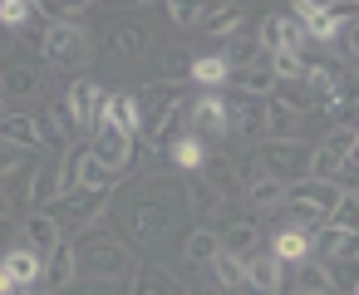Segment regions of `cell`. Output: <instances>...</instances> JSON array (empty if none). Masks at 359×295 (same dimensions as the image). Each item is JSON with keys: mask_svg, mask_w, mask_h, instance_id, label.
Returning a JSON list of instances; mask_svg holds the SVG:
<instances>
[{"mask_svg": "<svg viewBox=\"0 0 359 295\" xmlns=\"http://www.w3.org/2000/svg\"><path fill=\"white\" fill-rule=\"evenodd\" d=\"M295 295H300V290H295Z\"/></svg>", "mask_w": 359, "mask_h": 295, "instance_id": "53", "label": "cell"}, {"mask_svg": "<svg viewBox=\"0 0 359 295\" xmlns=\"http://www.w3.org/2000/svg\"><path fill=\"white\" fill-rule=\"evenodd\" d=\"M256 163H261V172L280 177V182H300V177H305V167H310V148H305L300 138H285V143L266 138V143H261V153H256Z\"/></svg>", "mask_w": 359, "mask_h": 295, "instance_id": "4", "label": "cell"}, {"mask_svg": "<svg viewBox=\"0 0 359 295\" xmlns=\"http://www.w3.org/2000/svg\"><path fill=\"white\" fill-rule=\"evenodd\" d=\"M0 295H20V290H15V280H11L6 270H0Z\"/></svg>", "mask_w": 359, "mask_h": 295, "instance_id": "48", "label": "cell"}, {"mask_svg": "<svg viewBox=\"0 0 359 295\" xmlns=\"http://www.w3.org/2000/svg\"><path fill=\"white\" fill-rule=\"evenodd\" d=\"M295 20H300L305 40H334V35L349 25V20L334 15V6H315V0H300V6H295Z\"/></svg>", "mask_w": 359, "mask_h": 295, "instance_id": "9", "label": "cell"}, {"mask_svg": "<svg viewBox=\"0 0 359 295\" xmlns=\"http://www.w3.org/2000/svg\"><path fill=\"white\" fill-rule=\"evenodd\" d=\"M40 55H45L50 69H60V74H79V69L89 64V40H84L79 25H50L45 40H40Z\"/></svg>", "mask_w": 359, "mask_h": 295, "instance_id": "3", "label": "cell"}, {"mask_svg": "<svg viewBox=\"0 0 359 295\" xmlns=\"http://www.w3.org/2000/svg\"><path fill=\"white\" fill-rule=\"evenodd\" d=\"M35 133H40V143H45V148L65 153V148H69V133H74V118H69V109H65V104H50V109L35 118Z\"/></svg>", "mask_w": 359, "mask_h": 295, "instance_id": "15", "label": "cell"}, {"mask_svg": "<svg viewBox=\"0 0 359 295\" xmlns=\"http://www.w3.org/2000/svg\"><path fill=\"white\" fill-rule=\"evenodd\" d=\"M15 167H20V148L0 143V177H6V172H15Z\"/></svg>", "mask_w": 359, "mask_h": 295, "instance_id": "46", "label": "cell"}, {"mask_svg": "<svg viewBox=\"0 0 359 295\" xmlns=\"http://www.w3.org/2000/svg\"><path fill=\"white\" fill-rule=\"evenodd\" d=\"M330 148H334L339 158H354V148H359V133H354V128H339V133L330 138Z\"/></svg>", "mask_w": 359, "mask_h": 295, "instance_id": "44", "label": "cell"}, {"mask_svg": "<svg viewBox=\"0 0 359 295\" xmlns=\"http://www.w3.org/2000/svg\"><path fill=\"white\" fill-rule=\"evenodd\" d=\"M65 295H123V280H74Z\"/></svg>", "mask_w": 359, "mask_h": 295, "instance_id": "42", "label": "cell"}, {"mask_svg": "<svg viewBox=\"0 0 359 295\" xmlns=\"http://www.w3.org/2000/svg\"><path fill=\"white\" fill-rule=\"evenodd\" d=\"M197 25L212 30V35H236V30L246 25V11H241V6H202V11H197Z\"/></svg>", "mask_w": 359, "mask_h": 295, "instance_id": "22", "label": "cell"}, {"mask_svg": "<svg viewBox=\"0 0 359 295\" xmlns=\"http://www.w3.org/2000/svg\"><path fill=\"white\" fill-rule=\"evenodd\" d=\"M163 148H168V163H172L177 172H187V177H192V172H202V163H207V153H212L197 133H168V138H163Z\"/></svg>", "mask_w": 359, "mask_h": 295, "instance_id": "11", "label": "cell"}, {"mask_svg": "<svg viewBox=\"0 0 359 295\" xmlns=\"http://www.w3.org/2000/svg\"><path fill=\"white\" fill-rule=\"evenodd\" d=\"M0 270L15 280V290H40V275H45V256L30 251V246H11L0 256Z\"/></svg>", "mask_w": 359, "mask_h": 295, "instance_id": "8", "label": "cell"}, {"mask_svg": "<svg viewBox=\"0 0 359 295\" xmlns=\"http://www.w3.org/2000/svg\"><path fill=\"white\" fill-rule=\"evenodd\" d=\"M104 118L118 128V133H138V99L133 94H109V104H104Z\"/></svg>", "mask_w": 359, "mask_h": 295, "instance_id": "28", "label": "cell"}, {"mask_svg": "<svg viewBox=\"0 0 359 295\" xmlns=\"http://www.w3.org/2000/svg\"><path fill=\"white\" fill-rule=\"evenodd\" d=\"M187 295H226V290H217V285H187Z\"/></svg>", "mask_w": 359, "mask_h": 295, "instance_id": "47", "label": "cell"}, {"mask_svg": "<svg viewBox=\"0 0 359 295\" xmlns=\"http://www.w3.org/2000/svg\"><path fill=\"white\" fill-rule=\"evenodd\" d=\"M172 217H177V187L163 182V177H148L123 202V226H128L133 241H163L172 231Z\"/></svg>", "mask_w": 359, "mask_h": 295, "instance_id": "2", "label": "cell"}, {"mask_svg": "<svg viewBox=\"0 0 359 295\" xmlns=\"http://www.w3.org/2000/svg\"><path fill=\"white\" fill-rule=\"evenodd\" d=\"M271 104H280V109H290V114H305V109H310V89H305V84H280V79H276Z\"/></svg>", "mask_w": 359, "mask_h": 295, "instance_id": "38", "label": "cell"}, {"mask_svg": "<svg viewBox=\"0 0 359 295\" xmlns=\"http://www.w3.org/2000/svg\"><path fill=\"white\" fill-rule=\"evenodd\" d=\"M202 167H207L202 177H207V182L222 192V202H226V197L241 187V167H236V158H226V153H207V163H202Z\"/></svg>", "mask_w": 359, "mask_h": 295, "instance_id": "19", "label": "cell"}, {"mask_svg": "<svg viewBox=\"0 0 359 295\" xmlns=\"http://www.w3.org/2000/svg\"><path fill=\"white\" fill-rule=\"evenodd\" d=\"M0 143H11V148H40L35 118H25V114H6V118H0Z\"/></svg>", "mask_w": 359, "mask_h": 295, "instance_id": "31", "label": "cell"}, {"mask_svg": "<svg viewBox=\"0 0 359 295\" xmlns=\"http://www.w3.org/2000/svg\"><path fill=\"white\" fill-rule=\"evenodd\" d=\"M0 118H6V104H0Z\"/></svg>", "mask_w": 359, "mask_h": 295, "instance_id": "52", "label": "cell"}, {"mask_svg": "<svg viewBox=\"0 0 359 295\" xmlns=\"http://www.w3.org/2000/svg\"><path fill=\"white\" fill-rule=\"evenodd\" d=\"M55 202H60V167H35V172H30V197H25V207L50 212Z\"/></svg>", "mask_w": 359, "mask_h": 295, "instance_id": "23", "label": "cell"}, {"mask_svg": "<svg viewBox=\"0 0 359 295\" xmlns=\"http://www.w3.org/2000/svg\"><path fill=\"white\" fill-rule=\"evenodd\" d=\"M339 172H344V158H339L330 143L310 148V167H305V177H315V182H334V187H339Z\"/></svg>", "mask_w": 359, "mask_h": 295, "instance_id": "29", "label": "cell"}, {"mask_svg": "<svg viewBox=\"0 0 359 295\" xmlns=\"http://www.w3.org/2000/svg\"><path fill=\"white\" fill-rule=\"evenodd\" d=\"M6 50H11V35H6V30H0V55H6Z\"/></svg>", "mask_w": 359, "mask_h": 295, "instance_id": "49", "label": "cell"}, {"mask_svg": "<svg viewBox=\"0 0 359 295\" xmlns=\"http://www.w3.org/2000/svg\"><path fill=\"white\" fill-rule=\"evenodd\" d=\"M187 79H192V84H202V89H222V84L231 79V69H226V60H222V55H197V60L187 64Z\"/></svg>", "mask_w": 359, "mask_h": 295, "instance_id": "26", "label": "cell"}, {"mask_svg": "<svg viewBox=\"0 0 359 295\" xmlns=\"http://www.w3.org/2000/svg\"><path fill=\"white\" fill-rule=\"evenodd\" d=\"M182 192H187V207H192L197 217H212V212L222 207V192H217V187L202 177V172H192V177L182 182Z\"/></svg>", "mask_w": 359, "mask_h": 295, "instance_id": "30", "label": "cell"}, {"mask_svg": "<svg viewBox=\"0 0 359 295\" xmlns=\"http://www.w3.org/2000/svg\"><path fill=\"white\" fill-rule=\"evenodd\" d=\"M15 241H20V231H15V217H11V212H0V246L11 251Z\"/></svg>", "mask_w": 359, "mask_h": 295, "instance_id": "45", "label": "cell"}, {"mask_svg": "<svg viewBox=\"0 0 359 295\" xmlns=\"http://www.w3.org/2000/svg\"><path fill=\"white\" fill-rule=\"evenodd\" d=\"M320 123H334V128H354V94L325 99V109H320Z\"/></svg>", "mask_w": 359, "mask_h": 295, "instance_id": "39", "label": "cell"}, {"mask_svg": "<svg viewBox=\"0 0 359 295\" xmlns=\"http://www.w3.org/2000/svg\"><path fill=\"white\" fill-rule=\"evenodd\" d=\"M295 128H300V114H290V109H280V104L266 99V138L285 143V138H295Z\"/></svg>", "mask_w": 359, "mask_h": 295, "instance_id": "35", "label": "cell"}, {"mask_svg": "<svg viewBox=\"0 0 359 295\" xmlns=\"http://www.w3.org/2000/svg\"><path fill=\"white\" fill-rule=\"evenodd\" d=\"M163 11H168V20H172L177 30H187V25H197V11H202V6H187V0H168Z\"/></svg>", "mask_w": 359, "mask_h": 295, "instance_id": "43", "label": "cell"}, {"mask_svg": "<svg viewBox=\"0 0 359 295\" xmlns=\"http://www.w3.org/2000/svg\"><path fill=\"white\" fill-rule=\"evenodd\" d=\"M20 295H55V290H20Z\"/></svg>", "mask_w": 359, "mask_h": 295, "instance_id": "50", "label": "cell"}, {"mask_svg": "<svg viewBox=\"0 0 359 295\" xmlns=\"http://www.w3.org/2000/svg\"><path fill=\"white\" fill-rule=\"evenodd\" d=\"M222 60H226V69H251V64H261V45L256 40H236Z\"/></svg>", "mask_w": 359, "mask_h": 295, "instance_id": "41", "label": "cell"}, {"mask_svg": "<svg viewBox=\"0 0 359 295\" xmlns=\"http://www.w3.org/2000/svg\"><path fill=\"white\" fill-rule=\"evenodd\" d=\"M148 45H153V35H148V25H138V20H118V25L109 30V50H114L118 60H143Z\"/></svg>", "mask_w": 359, "mask_h": 295, "instance_id": "14", "label": "cell"}, {"mask_svg": "<svg viewBox=\"0 0 359 295\" xmlns=\"http://www.w3.org/2000/svg\"><path fill=\"white\" fill-rule=\"evenodd\" d=\"M0 94H6V99H30V94H40V69H30V64H6V69H0Z\"/></svg>", "mask_w": 359, "mask_h": 295, "instance_id": "25", "label": "cell"}, {"mask_svg": "<svg viewBox=\"0 0 359 295\" xmlns=\"http://www.w3.org/2000/svg\"><path fill=\"white\" fill-rule=\"evenodd\" d=\"M35 20V0H0V30H25Z\"/></svg>", "mask_w": 359, "mask_h": 295, "instance_id": "37", "label": "cell"}, {"mask_svg": "<svg viewBox=\"0 0 359 295\" xmlns=\"http://www.w3.org/2000/svg\"><path fill=\"white\" fill-rule=\"evenodd\" d=\"M30 172H35V167H15V172L0 177V197H6V207H15V202L30 197Z\"/></svg>", "mask_w": 359, "mask_h": 295, "instance_id": "40", "label": "cell"}, {"mask_svg": "<svg viewBox=\"0 0 359 295\" xmlns=\"http://www.w3.org/2000/svg\"><path fill=\"white\" fill-rule=\"evenodd\" d=\"M231 79H236V89H241L246 99H271V89H276V74H271L266 64H251V69H236Z\"/></svg>", "mask_w": 359, "mask_h": 295, "instance_id": "33", "label": "cell"}, {"mask_svg": "<svg viewBox=\"0 0 359 295\" xmlns=\"http://www.w3.org/2000/svg\"><path fill=\"white\" fill-rule=\"evenodd\" d=\"M217 251H222V246H217V231H207V226H197V231L187 236V246H182V256H187L192 266H212Z\"/></svg>", "mask_w": 359, "mask_h": 295, "instance_id": "36", "label": "cell"}, {"mask_svg": "<svg viewBox=\"0 0 359 295\" xmlns=\"http://www.w3.org/2000/svg\"><path fill=\"white\" fill-rule=\"evenodd\" d=\"M266 256H276L280 266H300V261H310V236L300 231V226H280L276 236H271V251Z\"/></svg>", "mask_w": 359, "mask_h": 295, "instance_id": "17", "label": "cell"}, {"mask_svg": "<svg viewBox=\"0 0 359 295\" xmlns=\"http://www.w3.org/2000/svg\"><path fill=\"white\" fill-rule=\"evenodd\" d=\"M89 153H94V163L109 167L114 177H128V167H133V138L118 133L109 118L94 123V143H89Z\"/></svg>", "mask_w": 359, "mask_h": 295, "instance_id": "5", "label": "cell"}, {"mask_svg": "<svg viewBox=\"0 0 359 295\" xmlns=\"http://www.w3.org/2000/svg\"><path fill=\"white\" fill-rule=\"evenodd\" d=\"M69 251H74V280H128L133 275V256L114 236L109 217H99L94 226H84L69 241Z\"/></svg>", "mask_w": 359, "mask_h": 295, "instance_id": "1", "label": "cell"}, {"mask_svg": "<svg viewBox=\"0 0 359 295\" xmlns=\"http://www.w3.org/2000/svg\"><path fill=\"white\" fill-rule=\"evenodd\" d=\"M123 295H177V280H172V270H163V266H143Z\"/></svg>", "mask_w": 359, "mask_h": 295, "instance_id": "27", "label": "cell"}, {"mask_svg": "<svg viewBox=\"0 0 359 295\" xmlns=\"http://www.w3.org/2000/svg\"><path fill=\"white\" fill-rule=\"evenodd\" d=\"M246 285H256V295H280V261L276 256H246Z\"/></svg>", "mask_w": 359, "mask_h": 295, "instance_id": "21", "label": "cell"}, {"mask_svg": "<svg viewBox=\"0 0 359 295\" xmlns=\"http://www.w3.org/2000/svg\"><path fill=\"white\" fill-rule=\"evenodd\" d=\"M212 280H217V290H241V285H246V261L217 251V256H212Z\"/></svg>", "mask_w": 359, "mask_h": 295, "instance_id": "34", "label": "cell"}, {"mask_svg": "<svg viewBox=\"0 0 359 295\" xmlns=\"http://www.w3.org/2000/svg\"><path fill=\"white\" fill-rule=\"evenodd\" d=\"M217 246H222L226 256H236V261L256 256V246H261V236H256V221H231V226L217 236Z\"/></svg>", "mask_w": 359, "mask_h": 295, "instance_id": "24", "label": "cell"}, {"mask_svg": "<svg viewBox=\"0 0 359 295\" xmlns=\"http://www.w3.org/2000/svg\"><path fill=\"white\" fill-rule=\"evenodd\" d=\"M295 290H300V295H334L325 261H300V266H295Z\"/></svg>", "mask_w": 359, "mask_h": 295, "instance_id": "32", "label": "cell"}, {"mask_svg": "<svg viewBox=\"0 0 359 295\" xmlns=\"http://www.w3.org/2000/svg\"><path fill=\"white\" fill-rule=\"evenodd\" d=\"M104 104H109V94H99L94 79H74L69 94H65V109H69L74 128H89V133H94V123L104 118Z\"/></svg>", "mask_w": 359, "mask_h": 295, "instance_id": "7", "label": "cell"}, {"mask_svg": "<svg viewBox=\"0 0 359 295\" xmlns=\"http://www.w3.org/2000/svg\"><path fill=\"white\" fill-rule=\"evenodd\" d=\"M192 133L207 143V138H222L226 133V99H217V94H202V99H192Z\"/></svg>", "mask_w": 359, "mask_h": 295, "instance_id": "12", "label": "cell"}, {"mask_svg": "<svg viewBox=\"0 0 359 295\" xmlns=\"http://www.w3.org/2000/svg\"><path fill=\"white\" fill-rule=\"evenodd\" d=\"M74 285V251H69V241L65 246H55L50 256H45V275H40V290H69Z\"/></svg>", "mask_w": 359, "mask_h": 295, "instance_id": "18", "label": "cell"}, {"mask_svg": "<svg viewBox=\"0 0 359 295\" xmlns=\"http://www.w3.org/2000/svg\"><path fill=\"white\" fill-rule=\"evenodd\" d=\"M246 202L256 212H280L285 207V182L271 177V172H256V177H246Z\"/></svg>", "mask_w": 359, "mask_h": 295, "instance_id": "16", "label": "cell"}, {"mask_svg": "<svg viewBox=\"0 0 359 295\" xmlns=\"http://www.w3.org/2000/svg\"><path fill=\"white\" fill-rule=\"evenodd\" d=\"M354 246H359V231H344V226H320L310 251L325 256V266H339V261H354Z\"/></svg>", "mask_w": 359, "mask_h": 295, "instance_id": "13", "label": "cell"}, {"mask_svg": "<svg viewBox=\"0 0 359 295\" xmlns=\"http://www.w3.org/2000/svg\"><path fill=\"white\" fill-rule=\"evenodd\" d=\"M25 241H30V251H40V256H50L55 246H65V236H60V226H55L50 212H30V217H25Z\"/></svg>", "mask_w": 359, "mask_h": 295, "instance_id": "20", "label": "cell"}, {"mask_svg": "<svg viewBox=\"0 0 359 295\" xmlns=\"http://www.w3.org/2000/svg\"><path fill=\"white\" fill-rule=\"evenodd\" d=\"M226 133H241V138H266V99H236L226 104Z\"/></svg>", "mask_w": 359, "mask_h": 295, "instance_id": "10", "label": "cell"}, {"mask_svg": "<svg viewBox=\"0 0 359 295\" xmlns=\"http://www.w3.org/2000/svg\"><path fill=\"white\" fill-rule=\"evenodd\" d=\"M104 197H109V192H69V197H60V202L50 207L60 236H65V231H84V226H94V221L104 217Z\"/></svg>", "mask_w": 359, "mask_h": 295, "instance_id": "6", "label": "cell"}, {"mask_svg": "<svg viewBox=\"0 0 359 295\" xmlns=\"http://www.w3.org/2000/svg\"><path fill=\"white\" fill-rule=\"evenodd\" d=\"M0 212H11V207H6V197H0Z\"/></svg>", "mask_w": 359, "mask_h": 295, "instance_id": "51", "label": "cell"}]
</instances>
